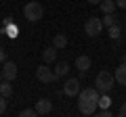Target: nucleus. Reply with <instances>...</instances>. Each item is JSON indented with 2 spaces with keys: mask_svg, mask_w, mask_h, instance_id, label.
Returning <instances> with one entry per match:
<instances>
[{
  "mask_svg": "<svg viewBox=\"0 0 126 117\" xmlns=\"http://www.w3.org/2000/svg\"><path fill=\"white\" fill-rule=\"evenodd\" d=\"M107 29H109V38H111V40H120V36H122V25L120 23H113Z\"/></svg>",
  "mask_w": 126,
  "mask_h": 117,
  "instance_id": "nucleus-16",
  "label": "nucleus"
},
{
  "mask_svg": "<svg viewBox=\"0 0 126 117\" xmlns=\"http://www.w3.org/2000/svg\"><path fill=\"white\" fill-rule=\"evenodd\" d=\"M116 6H120V9L126 11V0H116Z\"/></svg>",
  "mask_w": 126,
  "mask_h": 117,
  "instance_id": "nucleus-23",
  "label": "nucleus"
},
{
  "mask_svg": "<svg viewBox=\"0 0 126 117\" xmlns=\"http://www.w3.org/2000/svg\"><path fill=\"white\" fill-rule=\"evenodd\" d=\"M80 100H78V109H80L82 115H94L97 109H99V96L101 92L97 88H84V90L78 92Z\"/></svg>",
  "mask_w": 126,
  "mask_h": 117,
  "instance_id": "nucleus-1",
  "label": "nucleus"
},
{
  "mask_svg": "<svg viewBox=\"0 0 126 117\" xmlns=\"http://www.w3.org/2000/svg\"><path fill=\"white\" fill-rule=\"evenodd\" d=\"M101 13L107 15V13H116V0H101V4H99Z\"/></svg>",
  "mask_w": 126,
  "mask_h": 117,
  "instance_id": "nucleus-13",
  "label": "nucleus"
},
{
  "mask_svg": "<svg viewBox=\"0 0 126 117\" xmlns=\"http://www.w3.org/2000/svg\"><path fill=\"white\" fill-rule=\"evenodd\" d=\"M42 61H44L46 65L55 63V61H57V48H55V46H48V48H44V50H42Z\"/></svg>",
  "mask_w": 126,
  "mask_h": 117,
  "instance_id": "nucleus-10",
  "label": "nucleus"
},
{
  "mask_svg": "<svg viewBox=\"0 0 126 117\" xmlns=\"http://www.w3.org/2000/svg\"><path fill=\"white\" fill-rule=\"evenodd\" d=\"M4 61H6V50L0 48V63H4Z\"/></svg>",
  "mask_w": 126,
  "mask_h": 117,
  "instance_id": "nucleus-22",
  "label": "nucleus"
},
{
  "mask_svg": "<svg viewBox=\"0 0 126 117\" xmlns=\"http://www.w3.org/2000/svg\"><path fill=\"white\" fill-rule=\"evenodd\" d=\"M80 92V80L78 77H69L63 82V94L65 96H78Z\"/></svg>",
  "mask_w": 126,
  "mask_h": 117,
  "instance_id": "nucleus-6",
  "label": "nucleus"
},
{
  "mask_svg": "<svg viewBox=\"0 0 126 117\" xmlns=\"http://www.w3.org/2000/svg\"><path fill=\"white\" fill-rule=\"evenodd\" d=\"M124 21H126V17H124Z\"/></svg>",
  "mask_w": 126,
  "mask_h": 117,
  "instance_id": "nucleus-29",
  "label": "nucleus"
},
{
  "mask_svg": "<svg viewBox=\"0 0 126 117\" xmlns=\"http://www.w3.org/2000/svg\"><path fill=\"white\" fill-rule=\"evenodd\" d=\"M122 63H126V54H122Z\"/></svg>",
  "mask_w": 126,
  "mask_h": 117,
  "instance_id": "nucleus-26",
  "label": "nucleus"
},
{
  "mask_svg": "<svg viewBox=\"0 0 126 117\" xmlns=\"http://www.w3.org/2000/svg\"><path fill=\"white\" fill-rule=\"evenodd\" d=\"M4 111H6V96L0 94V115H2Z\"/></svg>",
  "mask_w": 126,
  "mask_h": 117,
  "instance_id": "nucleus-20",
  "label": "nucleus"
},
{
  "mask_svg": "<svg viewBox=\"0 0 126 117\" xmlns=\"http://www.w3.org/2000/svg\"><path fill=\"white\" fill-rule=\"evenodd\" d=\"M19 115H21V117H36V115H38V111L30 107V109H23V111L19 113Z\"/></svg>",
  "mask_w": 126,
  "mask_h": 117,
  "instance_id": "nucleus-19",
  "label": "nucleus"
},
{
  "mask_svg": "<svg viewBox=\"0 0 126 117\" xmlns=\"http://www.w3.org/2000/svg\"><path fill=\"white\" fill-rule=\"evenodd\" d=\"M120 115H122V117H126V103L120 107Z\"/></svg>",
  "mask_w": 126,
  "mask_h": 117,
  "instance_id": "nucleus-24",
  "label": "nucleus"
},
{
  "mask_svg": "<svg viewBox=\"0 0 126 117\" xmlns=\"http://www.w3.org/2000/svg\"><path fill=\"white\" fill-rule=\"evenodd\" d=\"M2 80H4V75H2V71H0V82H2Z\"/></svg>",
  "mask_w": 126,
  "mask_h": 117,
  "instance_id": "nucleus-27",
  "label": "nucleus"
},
{
  "mask_svg": "<svg viewBox=\"0 0 126 117\" xmlns=\"http://www.w3.org/2000/svg\"><path fill=\"white\" fill-rule=\"evenodd\" d=\"M101 23H103V27H111L113 23H118V17H116V13H107V15H103Z\"/></svg>",
  "mask_w": 126,
  "mask_h": 117,
  "instance_id": "nucleus-17",
  "label": "nucleus"
},
{
  "mask_svg": "<svg viewBox=\"0 0 126 117\" xmlns=\"http://www.w3.org/2000/svg\"><path fill=\"white\" fill-rule=\"evenodd\" d=\"M101 29H103V23H101L99 17H88V19L84 21V32H86V36L97 38V36L101 34Z\"/></svg>",
  "mask_w": 126,
  "mask_h": 117,
  "instance_id": "nucleus-4",
  "label": "nucleus"
},
{
  "mask_svg": "<svg viewBox=\"0 0 126 117\" xmlns=\"http://www.w3.org/2000/svg\"><path fill=\"white\" fill-rule=\"evenodd\" d=\"M97 115H99V117H109V115H111V111H109V109H101Z\"/></svg>",
  "mask_w": 126,
  "mask_h": 117,
  "instance_id": "nucleus-21",
  "label": "nucleus"
},
{
  "mask_svg": "<svg viewBox=\"0 0 126 117\" xmlns=\"http://www.w3.org/2000/svg\"><path fill=\"white\" fill-rule=\"evenodd\" d=\"M53 71H55V75H57V80L63 77V75H67V73H69V63H67V61H59V63L55 65Z\"/></svg>",
  "mask_w": 126,
  "mask_h": 117,
  "instance_id": "nucleus-11",
  "label": "nucleus"
},
{
  "mask_svg": "<svg viewBox=\"0 0 126 117\" xmlns=\"http://www.w3.org/2000/svg\"><path fill=\"white\" fill-rule=\"evenodd\" d=\"M42 15H44V9H42L40 2H27V4L23 6V17H25L27 21H32V23L40 21Z\"/></svg>",
  "mask_w": 126,
  "mask_h": 117,
  "instance_id": "nucleus-3",
  "label": "nucleus"
},
{
  "mask_svg": "<svg viewBox=\"0 0 126 117\" xmlns=\"http://www.w3.org/2000/svg\"><path fill=\"white\" fill-rule=\"evenodd\" d=\"M113 82H116V77L111 75L109 71H99L97 73V80H94V86H97V90L101 92V94H109L113 88Z\"/></svg>",
  "mask_w": 126,
  "mask_h": 117,
  "instance_id": "nucleus-2",
  "label": "nucleus"
},
{
  "mask_svg": "<svg viewBox=\"0 0 126 117\" xmlns=\"http://www.w3.org/2000/svg\"><path fill=\"white\" fill-rule=\"evenodd\" d=\"M90 65H93V61H90L88 54H80V57L76 58V67L80 69V73H86L90 69Z\"/></svg>",
  "mask_w": 126,
  "mask_h": 117,
  "instance_id": "nucleus-9",
  "label": "nucleus"
},
{
  "mask_svg": "<svg viewBox=\"0 0 126 117\" xmlns=\"http://www.w3.org/2000/svg\"><path fill=\"white\" fill-rule=\"evenodd\" d=\"M36 77L42 82V84H50V82H57V75H55V71L48 67V65H40V67L36 69Z\"/></svg>",
  "mask_w": 126,
  "mask_h": 117,
  "instance_id": "nucleus-5",
  "label": "nucleus"
},
{
  "mask_svg": "<svg viewBox=\"0 0 126 117\" xmlns=\"http://www.w3.org/2000/svg\"><path fill=\"white\" fill-rule=\"evenodd\" d=\"M53 46L55 48H65V46H67V36H65V34H57V36L53 38Z\"/></svg>",
  "mask_w": 126,
  "mask_h": 117,
  "instance_id": "nucleus-15",
  "label": "nucleus"
},
{
  "mask_svg": "<svg viewBox=\"0 0 126 117\" xmlns=\"http://www.w3.org/2000/svg\"><path fill=\"white\" fill-rule=\"evenodd\" d=\"M113 77H116V82L120 86H126V63H122L120 67L116 69V73H113Z\"/></svg>",
  "mask_w": 126,
  "mask_h": 117,
  "instance_id": "nucleus-12",
  "label": "nucleus"
},
{
  "mask_svg": "<svg viewBox=\"0 0 126 117\" xmlns=\"http://www.w3.org/2000/svg\"><path fill=\"white\" fill-rule=\"evenodd\" d=\"M0 94L2 96H13V82H9V80H2L0 82Z\"/></svg>",
  "mask_w": 126,
  "mask_h": 117,
  "instance_id": "nucleus-14",
  "label": "nucleus"
},
{
  "mask_svg": "<svg viewBox=\"0 0 126 117\" xmlns=\"http://www.w3.org/2000/svg\"><path fill=\"white\" fill-rule=\"evenodd\" d=\"M34 109L38 111V115H48V113L53 111V103H50L48 98H40V100L36 103V107H34Z\"/></svg>",
  "mask_w": 126,
  "mask_h": 117,
  "instance_id": "nucleus-8",
  "label": "nucleus"
},
{
  "mask_svg": "<svg viewBox=\"0 0 126 117\" xmlns=\"http://www.w3.org/2000/svg\"><path fill=\"white\" fill-rule=\"evenodd\" d=\"M111 107V98L107 94H101L99 96V109H109Z\"/></svg>",
  "mask_w": 126,
  "mask_h": 117,
  "instance_id": "nucleus-18",
  "label": "nucleus"
},
{
  "mask_svg": "<svg viewBox=\"0 0 126 117\" xmlns=\"http://www.w3.org/2000/svg\"><path fill=\"white\" fill-rule=\"evenodd\" d=\"M88 4H101V0H86Z\"/></svg>",
  "mask_w": 126,
  "mask_h": 117,
  "instance_id": "nucleus-25",
  "label": "nucleus"
},
{
  "mask_svg": "<svg viewBox=\"0 0 126 117\" xmlns=\"http://www.w3.org/2000/svg\"><path fill=\"white\" fill-rule=\"evenodd\" d=\"M0 40H2V34H0Z\"/></svg>",
  "mask_w": 126,
  "mask_h": 117,
  "instance_id": "nucleus-28",
  "label": "nucleus"
},
{
  "mask_svg": "<svg viewBox=\"0 0 126 117\" xmlns=\"http://www.w3.org/2000/svg\"><path fill=\"white\" fill-rule=\"evenodd\" d=\"M2 75H4V80L13 82L15 77H17V63H13V61H4V65H2Z\"/></svg>",
  "mask_w": 126,
  "mask_h": 117,
  "instance_id": "nucleus-7",
  "label": "nucleus"
}]
</instances>
